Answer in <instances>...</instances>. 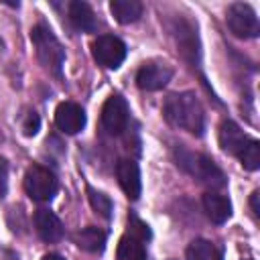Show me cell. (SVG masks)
I'll return each mask as SVG.
<instances>
[{
	"instance_id": "10",
	"label": "cell",
	"mask_w": 260,
	"mask_h": 260,
	"mask_svg": "<svg viewBox=\"0 0 260 260\" xmlns=\"http://www.w3.org/2000/svg\"><path fill=\"white\" fill-rule=\"evenodd\" d=\"M116 177L118 183L122 187V191L130 197V199H138L140 191H142V181H140V169L134 160L130 158H122L116 165Z\"/></svg>"
},
{
	"instance_id": "11",
	"label": "cell",
	"mask_w": 260,
	"mask_h": 260,
	"mask_svg": "<svg viewBox=\"0 0 260 260\" xmlns=\"http://www.w3.org/2000/svg\"><path fill=\"white\" fill-rule=\"evenodd\" d=\"M175 39H177V45L183 53V57L191 63V67H195L199 63V45H197V35L191 26V22L187 20H177V26H175Z\"/></svg>"
},
{
	"instance_id": "2",
	"label": "cell",
	"mask_w": 260,
	"mask_h": 260,
	"mask_svg": "<svg viewBox=\"0 0 260 260\" xmlns=\"http://www.w3.org/2000/svg\"><path fill=\"white\" fill-rule=\"evenodd\" d=\"M30 41L37 49V57H39L41 65L55 77H61L63 63H65V51H63L59 39L53 35V30L45 22H39L30 30Z\"/></svg>"
},
{
	"instance_id": "26",
	"label": "cell",
	"mask_w": 260,
	"mask_h": 260,
	"mask_svg": "<svg viewBox=\"0 0 260 260\" xmlns=\"http://www.w3.org/2000/svg\"><path fill=\"white\" fill-rule=\"evenodd\" d=\"M43 260H65L63 256H59V254H45L43 256Z\"/></svg>"
},
{
	"instance_id": "18",
	"label": "cell",
	"mask_w": 260,
	"mask_h": 260,
	"mask_svg": "<svg viewBox=\"0 0 260 260\" xmlns=\"http://www.w3.org/2000/svg\"><path fill=\"white\" fill-rule=\"evenodd\" d=\"M110 10L116 16V20L122 24L136 22L142 16V4L138 0H112Z\"/></svg>"
},
{
	"instance_id": "5",
	"label": "cell",
	"mask_w": 260,
	"mask_h": 260,
	"mask_svg": "<svg viewBox=\"0 0 260 260\" xmlns=\"http://www.w3.org/2000/svg\"><path fill=\"white\" fill-rule=\"evenodd\" d=\"M228 26L240 39H254L260 32V22L250 4L234 2L228 8Z\"/></svg>"
},
{
	"instance_id": "14",
	"label": "cell",
	"mask_w": 260,
	"mask_h": 260,
	"mask_svg": "<svg viewBox=\"0 0 260 260\" xmlns=\"http://www.w3.org/2000/svg\"><path fill=\"white\" fill-rule=\"evenodd\" d=\"M35 228L45 242H57L63 238V223L49 209H39L35 213Z\"/></svg>"
},
{
	"instance_id": "8",
	"label": "cell",
	"mask_w": 260,
	"mask_h": 260,
	"mask_svg": "<svg viewBox=\"0 0 260 260\" xmlns=\"http://www.w3.org/2000/svg\"><path fill=\"white\" fill-rule=\"evenodd\" d=\"M173 77V69L167 63L160 61H148L144 63L136 73V83L144 91H156L162 89Z\"/></svg>"
},
{
	"instance_id": "21",
	"label": "cell",
	"mask_w": 260,
	"mask_h": 260,
	"mask_svg": "<svg viewBox=\"0 0 260 260\" xmlns=\"http://www.w3.org/2000/svg\"><path fill=\"white\" fill-rule=\"evenodd\" d=\"M87 197H89V203H91V207H93L95 213H100V215L106 217V219L112 217L114 205H112V199H110L108 195H104V193H100V191L87 187Z\"/></svg>"
},
{
	"instance_id": "6",
	"label": "cell",
	"mask_w": 260,
	"mask_h": 260,
	"mask_svg": "<svg viewBox=\"0 0 260 260\" xmlns=\"http://www.w3.org/2000/svg\"><path fill=\"white\" fill-rule=\"evenodd\" d=\"M91 53H93V59L102 67L118 69L122 65V61L126 59V45L114 35H102L93 41Z\"/></svg>"
},
{
	"instance_id": "22",
	"label": "cell",
	"mask_w": 260,
	"mask_h": 260,
	"mask_svg": "<svg viewBox=\"0 0 260 260\" xmlns=\"http://www.w3.org/2000/svg\"><path fill=\"white\" fill-rule=\"evenodd\" d=\"M39 126H41L39 116H37L35 112H28V114L24 116V122H22V130H24V134H26V136H35V134L39 132Z\"/></svg>"
},
{
	"instance_id": "1",
	"label": "cell",
	"mask_w": 260,
	"mask_h": 260,
	"mask_svg": "<svg viewBox=\"0 0 260 260\" xmlns=\"http://www.w3.org/2000/svg\"><path fill=\"white\" fill-rule=\"evenodd\" d=\"M162 114L171 126L187 130L195 136H201L205 130V112L193 91L171 93L165 100Z\"/></svg>"
},
{
	"instance_id": "23",
	"label": "cell",
	"mask_w": 260,
	"mask_h": 260,
	"mask_svg": "<svg viewBox=\"0 0 260 260\" xmlns=\"http://www.w3.org/2000/svg\"><path fill=\"white\" fill-rule=\"evenodd\" d=\"M130 228H132V234H134V236H138V238H142V240L150 236L148 225H146V223H142V221H140L138 217H134V215L130 217Z\"/></svg>"
},
{
	"instance_id": "17",
	"label": "cell",
	"mask_w": 260,
	"mask_h": 260,
	"mask_svg": "<svg viewBox=\"0 0 260 260\" xmlns=\"http://www.w3.org/2000/svg\"><path fill=\"white\" fill-rule=\"evenodd\" d=\"M75 244L85 252H102L106 246V232H102L95 225H87L75 234Z\"/></svg>"
},
{
	"instance_id": "4",
	"label": "cell",
	"mask_w": 260,
	"mask_h": 260,
	"mask_svg": "<svg viewBox=\"0 0 260 260\" xmlns=\"http://www.w3.org/2000/svg\"><path fill=\"white\" fill-rule=\"evenodd\" d=\"M24 189L35 201H51L57 193V177L47 167L32 165L24 175Z\"/></svg>"
},
{
	"instance_id": "3",
	"label": "cell",
	"mask_w": 260,
	"mask_h": 260,
	"mask_svg": "<svg viewBox=\"0 0 260 260\" xmlns=\"http://www.w3.org/2000/svg\"><path fill=\"white\" fill-rule=\"evenodd\" d=\"M177 165L209 187H223L225 185V175L207 154L179 148L177 150Z\"/></svg>"
},
{
	"instance_id": "20",
	"label": "cell",
	"mask_w": 260,
	"mask_h": 260,
	"mask_svg": "<svg viewBox=\"0 0 260 260\" xmlns=\"http://www.w3.org/2000/svg\"><path fill=\"white\" fill-rule=\"evenodd\" d=\"M238 158H240V162H242L248 171H256V169L260 167V144H258V140L250 138V140L244 144V148L238 152Z\"/></svg>"
},
{
	"instance_id": "25",
	"label": "cell",
	"mask_w": 260,
	"mask_h": 260,
	"mask_svg": "<svg viewBox=\"0 0 260 260\" xmlns=\"http://www.w3.org/2000/svg\"><path fill=\"white\" fill-rule=\"evenodd\" d=\"M258 197H260V193L258 191H254L252 195H250V207H252V213L258 217L260 215V207H258Z\"/></svg>"
},
{
	"instance_id": "19",
	"label": "cell",
	"mask_w": 260,
	"mask_h": 260,
	"mask_svg": "<svg viewBox=\"0 0 260 260\" xmlns=\"http://www.w3.org/2000/svg\"><path fill=\"white\" fill-rule=\"evenodd\" d=\"M185 256L187 260H221V250L213 242L197 238L187 246Z\"/></svg>"
},
{
	"instance_id": "13",
	"label": "cell",
	"mask_w": 260,
	"mask_h": 260,
	"mask_svg": "<svg viewBox=\"0 0 260 260\" xmlns=\"http://www.w3.org/2000/svg\"><path fill=\"white\" fill-rule=\"evenodd\" d=\"M201 203H203V209H205L207 217L213 223H223L232 215V203H230V199L225 195L217 193V191H207L203 195Z\"/></svg>"
},
{
	"instance_id": "9",
	"label": "cell",
	"mask_w": 260,
	"mask_h": 260,
	"mask_svg": "<svg viewBox=\"0 0 260 260\" xmlns=\"http://www.w3.org/2000/svg\"><path fill=\"white\" fill-rule=\"evenodd\" d=\"M55 124L65 134H77L85 126V114L79 104L75 102H63L55 110Z\"/></svg>"
},
{
	"instance_id": "24",
	"label": "cell",
	"mask_w": 260,
	"mask_h": 260,
	"mask_svg": "<svg viewBox=\"0 0 260 260\" xmlns=\"http://www.w3.org/2000/svg\"><path fill=\"white\" fill-rule=\"evenodd\" d=\"M8 189V162L4 158H0V195L4 197Z\"/></svg>"
},
{
	"instance_id": "12",
	"label": "cell",
	"mask_w": 260,
	"mask_h": 260,
	"mask_svg": "<svg viewBox=\"0 0 260 260\" xmlns=\"http://www.w3.org/2000/svg\"><path fill=\"white\" fill-rule=\"evenodd\" d=\"M250 138L244 134V130L234 120H223L219 126V144L228 154L238 156V152L244 148V144Z\"/></svg>"
},
{
	"instance_id": "7",
	"label": "cell",
	"mask_w": 260,
	"mask_h": 260,
	"mask_svg": "<svg viewBox=\"0 0 260 260\" xmlns=\"http://www.w3.org/2000/svg\"><path fill=\"white\" fill-rule=\"evenodd\" d=\"M128 104L126 100L120 95V93H114L110 95L106 102H104V108H102V124L106 128L108 134L112 136H118L126 130L128 126Z\"/></svg>"
},
{
	"instance_id": "16",
	"label": "cell",
	"mask_w": 260,
	"mask_h": 260,
	"mask_svg": "<svg viewBox=\"0 0 260 260\" xmlns=\"http://www.w3.org/2000/svg\"><path fill=\"white\" fill-rule=\"evenodd\" d=\"M116 256H118V260H146L144 240L134 236V234H128V236L120 238Z\"/></svg>"
},
{
	"instance_id": "15",
	"label": "cell",
	"mask_w": 260,
	"mask_h": 260,
	"mask_svg": "<svg viewBox=\"0 0 260 260\" xmlns=\"http://www.w3.org/2000/svg\"><path fill=\"white\" fill-rule=\"evenodd\" d=\"M69 20L77 30H83V32H93L98 28V20L91 6L81 0H73L69 4Z\"/></svg>"
}]
</instances>
